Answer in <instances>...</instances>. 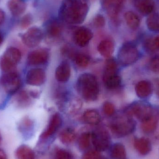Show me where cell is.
Returning a JSON list of instances; mask_svg holds the SVG:
<instances>
[{"instance_id": "f1b7e54d", "label": "cell", "mask_w": 159, "mask_h": 159, "mask_svg": "<svg viewBox=\"0 0 159 159\" xmlns=\"http://www.w3.org/2000/svg\"><path fill=\"white\" fill-rule=\"evenodd\" d=\"M76 134L73 129L68 128L61 131L59 135L60 140L65 144L71 143L75 140Z\"/></svg>"}, {"instance_id": "e0dca14e", "label": "cell", "mask_w": 159, "mask_h": 159, "mask_svg": "<svg viewBox=\"0 0 159 159\" xmlns=\"http://www.w3.org/2000/svg\"><path fill=\"white\" fill-rule=\"evenodd\" d=\"M55 75L58 81H68L71 75V68L69 62L67 61H62L56 69Z\"/></svg>"}, {"instance_id": "83f0119b", "label": "cell", "mask_w": 159, "mask_h": 159, "mask_svg": "<svg viewBox=\"0 0 159 159\" xmlns=\"http://www.w3.org/2000/svg\"><path fill=\"white\" fill-rule=\"evenodd\" d=\"M157 124V117L154 115L150 118L142 122V129L146 133H151L156 130Z\"/></svg>"}, {"instance_id": "836d02e7", "label": "cell", "mask_w": 159, "mask_h": 159, "mask_svg": "<svg viewBox=\"0 0 159 159\" xmlns=\"http://www.w3.org/2000/svg\"><path fill=\"white\" fill-rule=\"evenodd\" d=\"M103 111L106 116H111L114 115L115 112V107L113 104L110 102H107L103 105Z\"/></svg>"}, {"instance_id": "7402d4cb", "label": "cell", "mask_w": 159, "mask_h": 159, "mask_svg": "<svg viewBox=\"0 0 159 159\" xmlns=\"http://www.w3.org/2000/svg\"><path fill=\"white\" fill-rule=\"evenodd\" d=\"M115 50V46L112 41L105 40L102 41L98 46L99 53L104 57H110Z\"/></svg>"}, {"instance_id": "cb8c5ba5", "label": "cell", "mask_w": 159, "mask_h": 159, "mask_svg": "<svg viewBox=\"0 0 159 159\" xmlns=\"http://www.w3.org/2000/svg\"><path fill=\"white\" fill-rule=\"evenodd\" d=\"M16 159H34L35 155L33 150L28 146L22 145L16 151Z\"/></svg>"}, {"instance_id": "f546056e", "label": "cell", "mask_w": 159, "mask_h": 159, "mask_svg": "<svg viewBox=\"0 0 159 159\" xmlns=\"http://www.w3.org/2000/svg\"><path fill=\"white\" fill-rule=\"evenodd\" d=\"M146 24L149 30L159 32V14L154 13L149 15L147 19Z\"/></svg>"}, {"instance_id": "9a60e30c", "label": "cell", "mask_w": 159, "mask_h": 159, "mask_svg": "<svg viewBox=\"0 0 159 159\" xmlns=\"http://www.w3.org/2000/svg\"><path fill=\"white\" fill-rule=\"evenodd\" d=\"M62 123V119L59 114L56 113L50 119L46 130L42 134L41 137L43 139H47L54 134L59 129Z\"/></svg>"}, {"instance_id": "74e56055", "label": "cell", "mask_w": 159, "mask_h": 159, "mask_svg": "<svg viewBox=\"0 0 159 159\" xmlns=\"http://www.w3.org/2000/svg\"><path fill=\"white\" fill-rule=\"evenodd\" d=\"M151 70L155 72H159V57H156L152 59L149 63Z\"/></svg>"}, {"instance_id": "9c48e42d", "label": "cell", "mask_w": 159, "mask_h": 159, "mask_svg": "<svg viewBox=\"0 0 159 159\" xmlns=\"http://www.w3.org/2000/svg\"><path fill=\"white\" fill-rule=\"evenodd\" d=\"M43 37V31L40 28L33 27L29 29L25 33L21 35L23 43L30 48L39 45Z\"/></svg>"}, {"instance_id": "52a82bcc", "label": "cell", "mask_w": 159, "mask_h": 159, "mask_svg": "<svg viewBox=\"0 0 159 159\" xmlns=\"http://www.w3.org/2000/svg\"><path fill=\"white\" fill-rule=\"evenodd\" d=\"M0 84L7 93L15 94L21 86V80L17 71L4 73L0 78Z\"/></svg>"}, {"instance_id": "484cf974", "label": "cell", "mask_w": 159, "mask_h": 159, "mask_svg": "<svg viewBox=\"0 0 159 159\" xmlns=\"http://www.w3.org/2000/svg\"><path fill=\"white\" fill-rule=\"evenodd\" d=\"M124 18L128 26L132 30H135L140 26V20L138 16L132 11H127Z\"/></svg>"}, {"instance_id": "4316f807", "label": "cell", "mask_w": 159, "mask_h": 159, "mask_svg": "<svg viewBox=\"0 0 159 159\" xmlns=\"http://www.w3.org/2000/svg\"><path fill=\"white\" fill-rule=\"evenodd\" d=\"M110 156L113 159H125L126 157L125 147L120 143L115 144L111 148Z\"/></svg>"}, {"instance_id": "7a4b0ae2", "label": "cell", "mask_w": 159, "mask_h": 159, "mask_svg": "<svg viewBox=\"0 0 159 159\" xmlns=\"http://www.w3.org/2000/svg\"><path fill=\"white\" fill-rule=\"evenodd\" d=\"M77 90L84 100L93 102L98 99L99 86L96 77L90 73H84L79 76L77 81Z\"/></svg>"}, {"instance_id": "30bf717a", "label": "cell", "mask_w": 159, "mask_h": 159, "mask_svg": "<svg viewBox=\"0 0 159 159\" xmlns=\"http://www.w3.org/2000/svg\"><path fill=\"white\" fill-rule=\"evenodd\" d=\"M93 146L98 152L105 151L110 144V137L108 132L103 129L97 130L91 133Z\"/></svg>"}, {"instance_id": "1f68e13d", "label": "cell", "mask_w": 159, "mask_h": 159, "mask_svg": "<svg viewBox=\"0 0 159 159\" xmlns=\"http://www.w3.org/2000/svg\"><path fill=\"white\" fill-rule=\"evenodd\" d=\"M91 133L89 132L84 133L80 137L78 145L81 150H86L89 147L91 141Z\"/></svg>"}, {"instance_id": "7c38bea8", "label": "cell", "mask_w": 159, "mask_h": 159, "mask_svg": "<svg viewBox=\"0 0 159 159\" xmlns=\"http://www.w3.org/2000/svg\"><path fill=\"white\" fill-rule=\"evenodd\" d=\"M45 72L40 68L31 69L26 75V82L27 84L33 86L43 85L46 80Z\"/></svg>"}, {"instance_id": "8fae6325", "label": "cell", "mask_w": 159, "mask_h": 159, "mask_svg": "<svg viewBox=\"0 0 159 159\" xmlns=\"http://www.w3.org/2000/svg\"><path fill=\"white\" fill-rule=\"evenodd\" d=\"M49 53L46 48H40L31 51L27 57V63L31 66L44 64L48 61Z\"/></svg>"}, {"instance_id": "ba28073f", "label": "cell", "mask_w": 159, "mask_h": 159, "mask_svg": "<svg viewBox=\"0 0 159 159\" xmlns=\"http://www.w3.org/2000/svg\"><path fill=\"white\" fill-rule=\"evenodd\" d=\"M129 115H133L142 122L147 120L154 116L152 107L148 104L143 102H135L129 107Z\"/></svg>"}, {"instance_id": "d6986e66", "label": "cell", "mask_w": 159, "mask_h": 159, "mask_svg": "<svg viewBox=\"0 0 159 159\" xmlns=\"http://www.w3.org/2000/svg\"><path fill=\"white\" fill-rule=\"evenodd\" d=\"M13 102L18 108H26L31 103V96L26 90L20 91L15 95Z\"/></svg>"}, {"instance_id": "5b68a950", "label": "cell", "mask_w": 159, "mask_h": 159, "mask_svg": "<svg viewBox=\"0 0 159 159\" xmlns=\"http://www.w3.org/2000/svg\"><path fill=\"white\" fill-rule=\"evenodd\" d=\"M103 80L107 88L110 89L120 86L121 80L117 74V63L114 59H108L106 63Z\"/></svg>"}, {"instance_id": "ffe728a7", "label": "cell", "mask_w": 159, "mask_h": 159, "mask_svg": "<svg viewBox=\"0 0 159 159\" xmlns=\"http://www.w3.org/2000/svg\"><path fill=\"white\" fill-rule=\"evenodd\" d=\"M7 7L13 16H18L25 12L27 5L23 0H9Z\"/></svg>"}, {"instance_id": "b9f144b4", "label": "cell", "mask_w": 159, "mask_h": 159, "mask_svg": "<svg viewBox=\"0 0 159 159\" xmlns=\"http://www.w3.org/2000/svg\"><path fill=\"white\" fill-rule=\"evenodd\" d=\"M0 159H7L5 152L2 149H0Z\"/></svg>"}, {"instance_id": "8d00e7d4", "label": "cell", "mask_w": 159, "mask_h": 159, "mask_svg": "<svg viewBox=\"0 0 159 159\" xmlns=\"http://www.w3.org/2000/svg\"><path fill=\"white\" fill-rule=\"evenodd\" d=\"M93 25L97 28H102L103 27L105 24V20L103 16L100 14H98L95 16L93 20Z\"/></svg>"}, {"instance_id": "4fadbf2b", "label": "cell", "mask_w": 159, "mask_h": 159, "mask_svg": "<svg viewBox=\"0 0 159 159\" xmlns=\"http://www.w3.org/2000/svg\"><path fill=\"white\" fill-rule=\"evenodd\" d=\"M123 3L124 0H102V2L103 8L110 18L114 20L118 19Z\"/></svg>"}, {"instance_id": "e575fe53", "label": "cell", "mask_w": 159, "mask_h": 159, "mask_svg": "<svg viewBox=\"0 0 159 159\" xmlns=\"http://www.w3.org/2000/svg\"><path fill=\"white\" fill-rule=\"evenodd\" d=\"M82 159H102V158L98 151L91 150L84 154Z\"/></svg>"}, {"instance_id": "2e32d148", "label": "cell", "mask_w": 159, "mask_h": 159, "mask_svg": "<svg viewBox=\"0 0 159 159\" xmlns=\"http://www.w3.org/2000/svg\"><path fill=\"white\" fill-rule=\"evenodd\" d=\"M135 90L138 97L141 99H145L149 97L152 93L153 86L148 80H141L135 86Z\"/></svg>"}, {"instance_id": "603a6c76", "label": "cell", "mask_w": 159, "mask_h": 159, "mask_svg": "<svg viewBox=\"0 0 159 159\" xmlns=\"http://www.w3.org/2000/svg\"><path fill=\"white\" fill-rule=\"evenodd\" d=\"M134 146L136 150L143 155H146L149 153L152 148L150 141L143 137L135 139Z\"/></svg>"}, {"instance_id": "ee69618b", "label": "cell", "mask_w": 159, "mask_h": 159, "mask_svg": "<svg viewBox=\"0 0 159 159\" xmlns=\"http://www.w3.org/2000/svg\"><path fill=\"white\" fill-rule=\"evenodd\" d=\"M1 140H2V136H1V133H0V142H1Z\"/></svg>"}, {"instance_id": "3957f363", "label": "cell", "mask_w": 159, "mask_h": 159, "mask_svg": "<svg viewBox=\"0 0 159 159\" xmlns=\"http://www.w3.org/2000/svg\"><path fill=\"white\" fill-rule=\"evenodd\" d=\"M136 123L131 116L126 115L119 116L114 119L110 126L111 131L118 137H123L130 134L134 130Z\"/></svg>"}, {"instance_id": "4dcf8cb0", "label": "cell", "mask_w": 159, "mask_h": 159, "mask_svg": "<svg viewBox=\"0 0 159 159\" xmlns=\"http://www.w3.org/2000/svg\"><path fill=\"white\" fill-rule=\"evenodd\" d=\"M146 50L150 53L159 50V35L153 38L147 39L144 43Z\"/></svg>"}, {"instance_id": "d590c367", "label": "cell", "mask_w": 159, "mask_h": 159, "mask_svg": "<svg viewBox=\"0 0 159 159\" xmlns=\"http://www.w3.org/2000/svg\"><path fill=\"white\" fill-rule=\"evenodd\" d=\"M56 159H73V157L70 152L63 149H60L56 153Z\"/></svg>"}, {"instance_id": "f35d334b", "label": "cell", "mask_w": 159, "mask_h": 159, "mask_svg": "<svg viewBox=\"0 0 159 159\" xmlns=\"http://www.w3.org/2000/svg\"><path fill=\"white\" fill-rule=\"evenodd\" d=\"M32 18L30 14L26 15L22 18L20 21V26L21 28L23 29L27 28L30 25L31 23H32Z\"/></svg>"}, {"instance_id": "277c9868", "label": "cell", "mask_w": 159, "mask_h": 159, "mask_svg": "<svg viewBox=\"0 0 159 159\" xmlns=\"http://www.w3.org/2000/svg\"><path fill=\"white\" fill-rule=\"evenodd\" d=\"M21 58L20 50L16 48L6 49L0 57V69L3 72L16 71V67Z\"/></svg>"}, {"instance_id": "d6a6232c", "label": "cell", "mask_w": 159, "mask_h": 159, "mask_svg": "<svg viewBox=\"0 0 159 159\" xmlns=\"http://www.w3.org/2000/svg\"><path fill=\"white\" fill-rule=\"evenodd\" d=\"M75 61L77 66L80 68H86L89 63L90 58L87 55L83 54H77L75 57Z\"/></svg>"}, {"instance_id": "7bdbcfd3", "label": "cell", "mask_w": 159, "mask_h": 159, "mask_svg": "<svg viewBox=\"0 0 159 159\" xmlns=\"http://www.w3.org/2000/svg\"><path fill=\"white\" fill-rule=\"evenodd\" d=\"M3 42V36L2 33L0 32V46L2 44Z\"/></svg>"}, {"instance_id": "6da1fadb", "label": "cell", "mask_w": 159, "mask_h": 159, "mask_svg": "<svg viewBox=\"0 0 159 159\" xmlns=\"http://www.w3.org/2000/svg\"><path fill=\"white\" fill-rule=\"evenodd\" d=\"M89 8V0H63L59 16L68 24H81L86 19Z\"/></svg>"}, {"instance_id": "44dd1931", "label": "cell", "mask_w": 159, "mask_h": 159, "mask_svg": "<svg viewBox=\"0 0 159 159\" xmlns=\"http://www.w3.org/2000/svg\"><path fill=\"white\" fill-rule=\"evenodd\" d=\"M46 31L48 35L51 38H57L61 34L62 27L59 22L56 20H50L46 26Z\"/></svg>"}, {"instance_id": "ac0fdd59", "label": "cell", "mask_w": 159, "mask_h": 159, "mask_svg": "<svg viewBox=\"0 0 159 159\" xmlns=\"http://www.w3.org/2000/svg\"><path fill=\"white\" fill-rule=\"evenodd\" d=\"M134 5L140 14L147 16L154 10L155 2L154 0H134Z\"/></svg>"}, {"instance_id": "5bb4252c", "label": "cell", "mask_w": 159, "mask_h": 159, "mask_svg": "<svg viewBox=\"0 0 159 159\" xmlns=\"http://www.w3.org/2000/svg\"><path fill=\"white\" fill-rule=\"evenodd\" d=\"M93 34L90 29L81 27L76 30L74 34V40L77 45L80 47L86 46L92 39Z\"/></svg>"}, {"instance_id": "d4e9b609", "label": "cell", "mask_w": 159, "mask_h": 159, "mask_svg": "<svg viewBox=\"0 0 159 159\" xmlns=\"http://www.w3.org/2000/svg\"><path fill=\"white\" fill-rule=\"evenodd\" d=\"M83 119L88 124L97 125L101 121V116L97 110L95 109H89L84 112Z\"/></svg>"}, {"instance_id": "8992f818", "label": "cell", "mask_w": 159, "mask_h": 159, "mask_svg": "<svg viewBox=\"0 0 159 159\" xmlns=\"http://www.w3.org/2000/svg\"><path fill=\"white\" fill-rule=\"evenodd\" d=\"M118 60L123 66H129L135 63L140 57V53L136 46L130 42L123 44L118 53Z\"/></svg>"}, {"instance_id": "60d3db41", "label": "cell", "mask_w": 159, "mask_h": 159, "mask_svg": "<svg viewBox=\"0 0 159 159\" xmlns=\"http://www.w3.org/2000/svg\"><path fill=\"white\" fill-rule=\"evenodd\" d=\"M5 18V15L4 12L2 9H0V25H2L4 21Z\"/></svg>"}, {"instance_id": "ab89813d", "label": "cell", "mask_w": 159, "mask_h": 159, "mask_svg": "<svg viewBox=\"0 0 159 159\" xmlns=\"http://www.w3.org/2000/svg\"><path fill=\"white\" fill-rule=\"evenodd\" d=\"M154 88L155 93L159 98V78H156L154 80Z\"/></svg>"}]
</instances>
